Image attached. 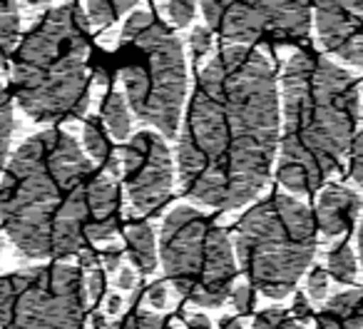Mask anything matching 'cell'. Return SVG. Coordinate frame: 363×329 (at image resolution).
Masks as SVG:
<instances>
[{
	"label": "cell",
	"instance_id": "cell-20",
	"mask_svg": "<svg viewBox=\"0 0 363 329\" xmlns=\"http://www.w3.org/2000/svg\"><path fill=\"white\" fill-rule=\"evenodd\" d=\"M11 137H13V95L0 82V180L11 162Z\"/></svg>",
	"mask_w": 363,
	"mask_h": 329
},
{
	"label": "cell",
	"instance_id": "cell-4",
	"mask_svg": "<svg viewBox=\"0 0 363 329\" xmlns=\"http://www.w3.org/2000/svg\"><path fill=\"white\" fill-rule=\"evenodd\" d=\"M90 26L82 6L40 16L11 58V92L35 122L77 120L90 105Z\"/></svg>",
	"mask_w": 363,
	"mask_h": 329
},
{
	"label": "cell",
	"instance_id": "cell-31",
	"mask_svg": "<svg viewBox=\"0 0 363 329\" xmlns=\"http://www.w3.org/2000/svg\"><path fill=\"white\" fill-rule=\"evenodd\" d=\"M97 262H100V252H97L95 247H87L77 254V264H80V269H87V272L97 269Z\"/></svg>",
	"mask_w": 363,
	"mask_h": 329
},
{
	"label": "cell",
	"instance_id": "cell-22",
	"mask_svg": "<svg viewBox=\"0 0 363 329\" xmlns=\"http://www.w3.org/2000/svg\"><path fill=\"white\" fill-rule=\"evenodd\" d=\"M160 11L164 16V21L169 23V28H184L197 16V3H189V0H167V3H160Z\"/></svg>",
	"mask_w": 363,
	"mask_h": 329
},
{
	"label": "cell",
	"instance_id": "cell-14",
	"mask_svg": "<svg viewBox=\"0 0 363 329\" xmlns=\"http://www.w3.org/2000/svg\"><path fill=\"white\" fill-rule=\"evenodd\" d=\"M82 150L92 160V165H100L102 173L112 175L115 180L122 175V162L117 157L115 147H112V137L100 117H87L85 125H82Z\"/></svg>",
	"mask_w": 363,
	"mask_h": 329
},
{
	"label": "cell",
	"instance_id": "cell-15",
	"mask_svg": "<svg viewBox=\"0 0 363 329\" xmlns=\"http://www.w3.org/2000/svg\"><path fill=\"white\" fill-rule=\"evenodd\" d=\"M125 252L135 264V272L152 274L157 269V239L155 230L147 222H130L125 227Z\"/></svg>",
	"mask_w": 363,
	"mask_h": 329
},
{
	"label": "cell",
	"instance_id": "cell-8",
	"mask_svg": "<svg viewBox=\"0 0 363 329\" xmlns=\"http://www.w3.org/2000/svg\"><path fill=\"white\" fill-rule=\"evenodd\" d=\"M80 267L50 262L0 279V329H87Z\"/></svg>",
	"mask_w": 363,
	"mask_h": 329
},
{
	"label": "cell",
	"instance_id": "cell-13",
	"mask_svg": "<svg viewBox=\"0 0 363 329\" xmlns=\"http://www.w3.org/2000/svg\"><path fill=\"white\" fill-rule=\"evenodd\" d=\"M316 329H363V289H346L318 312Z\"/></svg>",
	"mask_w": 363,
	"mask_h": 329
},
{
	"label": "cell",
	"instance_id": "cell-33",
	"mask_svg": "<svg viewBox=\"0 0 363 329\" xmlns=\"http://www.w3.org/2000/svg\"><path fill=\"white\" fill-rule=\"evenodd\" d=\"M291 314H294V319H298V322H303V319L311 317V307H308V302H306V297H303V294H296Z\"/></svg>",
	"mask_w": 363,
	"mask_h": 329
},
{
	"label": "cell",
	"instance_id": "cell-35",
	"mask_svg": "<svg viewBox=\"0 0 363 329\" xmlns=\"http://www.w3.org/2000/svg\"><path fill=\"white\" fill-rule=\"evenodd\" d=\"M122 309V299L117 297V294H112L110 299H107V314H117Z\"/></svg>",
	"mask_w": 363,
	"mask_h": 329
},
{
	"label": "cell",
	"instance_id": "cell-16",
	"mask_svg": "<svg viewBox=\"0 0 363 329\" xmlns=\"http://www.w3.org/2000/svg\"><path fill=\"white\" fill-rule=\"evenodd\" d=\"M100 120L105 122L107 132H110L112 140H127L132 132V110L127 105L125 92L110 90L102 97V110Z\"/></svg>",
	"mask_w": 363,
	"mask_h": 329
},
{
	"label": "cell",
	"instance_id": "cell-17",
	"mask_svg": "<svg viewBox=\"0 0 363 329\" xmlns=\"http://www.w3.org/2000/svg\"><path fill=\"white\" fill-rule=\"evenodd\" d=\"M135 0H90L82 6L90 31H102L110 28L122 13H135Z\"/></svg>",
	"mask_w": 363,
	"mask_h": 329
},
{
	"label": "cell",
	"instance_id": "cell-27",
	"mask_svg": "<svg viewBox=\"0 0 363 329\" xmlns=\"http://www.w3.org/2000/svg\"><path fill=\"white\" fill-rule=\"evenodd\" d=\"M348 160H351V178L363 188V127L356 132V140H353L351 152H348Z\"/></svg>",
	"mask_w": 363,
	"mask_h": 329
},
{
	"label": "cell",
	"instance_id": "cell-30",
	"mask_svg": "<svg viewBox=\"0 0 363 329\" xmlns=\"http://www.w3.org/2000/svg\"><path fill=\"white\" fill-rule=\"evenodd\" d=\"M100 262L105 264V269L107 272H120L122 269V249H117V247H107L105 252L100 254Z\"/></svg>",
	"mask_w": 363,
	"mask_h": 329
},
{
	"label": "cell",
	"instance_id": "cell-1",
	"mask_svg": "<svg viewBox=\"0 0 363 329\" xmlns=\"http://www.w3.org/2000/svg\"><path fill=\"white\" fill-rule=\"evenodd\" d=\"M281 142L277 72L262 50L227 45L202 68L177 147L182 193L212 210H239L272 178Z\"/></svg>",
	"mask_w": 363,
	"mask_h": 329
},
{
	"label": "cell",
	"instance_id": "cell-2",
	"mask_svg": "<svg viewBox=\"0 0 363 329\" xmlns=\"http://www.w3.org/2000/svg\"><path fill=\"white\" fill-rule=\"evenodd\" d=\"M0 227L28 259L62 262L122 227V188L60 127L28 137L0 180Z\"/></svg>",
	"mask_w": 363,
	"mask_h": 329
},
{
	"label": "cell",
	"instance_id": "cell-34",
	"mask_svg": "<svg viewBox=\"0 0 363 329\" xmlns=\"http://www.w3.org/2000/svg\"><path fill=\"white\" fill-rule=\"evenodd\" d=\"M184 322H187V329H214L212 322L204 314H187Z\"/></svg>",
	"mask_w": 363,
	"mask_h": 329
},
{
	"label": "cell",
	"instance_id": "cell-7",
	"mask_svg": "<svg viewBox=\"0 0 363 329\" xmlns=\"http://www.w3.org/2000/svg\"><path fill=\"white\" fill-rule=\"evenodd\" d=\"M160 264L184 299L202 307H222L232 297L237 254L229 234L189 205L174 207L162 222Z\"/></svg>",
	"mask_w": 363,
	"mask_h": 329
},
{
	"label": "cell",
	"instance_id": "cell-5",
	"mask_svg": "<svg viewBox=\"0 0 363 329\" xmlns=\"http://www.w3.org/2000/svg\"><path fill=\"white\" fill-rule=\"evenodd\" d=\"M117 72L130 110L162 137H174L187 100V55L155 11L137 8L122 26Z\"/></svg>",
	"mask_w": 363,
	"mask_h": 329
},
{
	"label": "cell",
	"instance_id": "cell-32",
	"mask_svg": "<svg viewBox=\"0 0 363 329\" xmlns=\"http://www.w3.org/2000/svg\"><path fill=\"white\" fill-rule=\"evenodd\" d=\"M137 284V272L135 267H122L117 272V287L120 289H132Z\"/></svg>",
	"mask_w": 363,
	"mask_h": 329
},
{
	"label": "cell",
	"instance_id": "cell-29",
	"mask_svg": "<svg viewBox=\"0 0 363 329\" xmlns=\"http://www.w3.org/2000/svg\"><path fill=\"white\" fill-rule=\"evenodd\" d=\"M147 302L155 309H164L167 302H169V294H167V284L164 282H152L150 289H147Z\"/></svg>",
	"mask_w": 363,
	"mask_h": 329
},
{
	"label": "cell",
	"instance_id": "cell-37",
	"mask_svg": "<svg viewBox=\"0 0 363 329\" xmlns=\"http://www.w3.org/2000/svg\"><path fill=\"white\" fill-rule=\"evenodd\" d=\"M358 259H361V267H363V212H361V222H358Z\"/></svg>",
	"mask_w": 363,
	"mask_h": 329
},
{
	"label": "cell",
	"instance_id": "cell-6",
	"mask_svg": "<svg viewBox=\"0 0 363 329\" xmlns=\"http://www.w3.org/2000/svg\"><path fill=\"white\" fill-rule=\"evenodd\" d=\"M316 217L294 195L274 193L242 215L234 249L249 284L269 299L296 289L316 254Z\"/></svg>",
	"mask_w": 363,
	"mask_h": 329
},
{
	"label": "cell",
	"instance_id": "cell-26",
	"mask_svg": "<svg viewBox=\"0 0 363 329\" xmlns=\"http://www.w3.org/2000/svg\"><path fill=\"white\" fill-rule=\"evenodd\" d=\"M254 299H257V289L252 284H237L232 289V304L239 314H249L254 309Z\"/></svg>",
	"mask_w": 363,
	"mask_h": 329
},
{
	"label": "cell",
	"instance_id": "cell-21",
	"mask_svg": "<svg viewBox=\"0 0 363 329\" xmlns=\"http://www.w3.org/2000/svg\"><path fill=\"white\" fill-rule=\"evenodd\" d=\"M112 329H174L169 324V319L157 317L155 312H147V309H130V312L122 317L120 324H115Z\"/></svg>",
	"mask_w": 363,
	"mask_h": 329
},
{
	"label": "cell",
	"instance_id": "cell-28",
	"mask_svg": "<svg viewBox=\"0 0 363 329\" xmlns=\"http://www.w3.org/2000/svg\"><path fill=\"white\" fill-rule=\"evenodd\" d=\"M87 282V299L95 304H100V299L105 297V287H107V279H105V269H90V274L85 277Z\"/></svg>",
	"mask_w": 363,
	"mask_h": 329
},
{
	"label": "cell",
	"instance_id": "cell-38",
	"mask_svg": "<svg viewBox=\"0 0 363 329\" xmlns=\"http://www.w3.org/2000/svg\"><path fill=\"white\" fill-rule=\"evenodd\" d=\"M0 254H3V234H0Z\"/></svg>",
	"mask_w": 363,
	"mask_h": 329
},
{
	"label": "cell",
	"instance_id": "cell-36",
	"mask_svg": "<svg viewBox=\"0 0 363 329\" xmlns=\"http://www.w3.org/2000/svg\"><path fill=\"white\" fill-rule=\"evenodd\" d=\"M219 329H244V324L239 322L237 317H227V319H222V324H219Z\"/></svg>",
	"mask_w": 363,
	"mask_h": 329
},
{
	"label": "cell",
	"instance_id": "cell-3",
	"mask_svg": "<svg viewBox=\"0 0 363 329\" xmlns=\"http://www.w3.org/2000/svg\"><path fill=\"white\" fill-rule=\"evenodd\" d=\"M281 115L277 180L294 195H313L356 140V77L313 50L294 53L281 75Z\"/></svg>",
	"mask_w": 363,
	"mask_h": 329
},
{
	"label": "cell",
	"instance_id": "cell-23",
	"mask_svg": "<svg viewBox=\"0 0 363 329\" xmlns=\"http://www.w3.org/2000/svg\"><path fill=\"white\" fill-rule=\"evenodd\" d=\"M252 329H303L298 319H294L291 312L284 309H264L254 317Z\"/></svg>",
	"mask_w": 363,
	"mask_h": 329
},
{
	"label": "cell",
	"instance_id": "cell-25",
	"mask_svg": "<svg viewBox=\"0 0 363 329\" xmlns=\"http://www.w3.org/2000/svg\"><path fill=\"white\" fill-rule=\"evenodd\" d=\"M306 292H308V297H311L313 302H321V299L326 297V292H328V272H326V269L316 267V269H311V272H308Z\"/></svg>",
	"mask_w": 363,
	"mask_h": 329
},
{
	"label": "cell",
	"instance_id": "cell-24",
	"mask_svg": "<svg viewBox=\"0 0 363 329\" xmlns=\"http://www.w3.org/2000/svg\"><path fill=\"white\" fill-rule=\"evenodd\" d=\"M214 45V33L207 26H197L189 33V53H192L194 60H202Z\"/></svg>",
	"mask_w": 363,
	"mask_h": 329
},
{
	"label": "cell",
	"instance_id": "cell-9",
	"mask_svg": "<svg viewBox=\"0 0 363 329\" xmlns=\"http://www.w3.org/2000/svg\"><path fill=\"white\" fill-rule=\"evenodd\" d=\"M207 28L237 48L281 45L308 38L313 8L308 3H199Z\"/></svg>",
	"mask_w": 363,
	"mask_h": 329
},
{
	"label": "cell",
	"instance_id": "cell-18",
	"mask_svg": "<svg viewBox=\"0 0 363 329\" xmlns=\"http://www.w3.org/2000/svg\"><path fill=\"white\" fill-rule=\"evenodd\" d=\"M21 38V13L18 3H0V65L13 58Z\"/></svg>",
	"mask_w": 363,
	"mask_h": 329
},
{
	"label": "cell",
	"instance_id": "cell-10",
	"mask_svg": "<svg viewBox=\"0 0 363 329\" xmlns=\"http://www.w3.org/2000/svg\"><path fill=\"white\" fill-rule=\"evenodd\" d=\"M120 162L132 215L160 212L174 190V160L164 137L155 130L137 132L120 147Z\"/></svg>",
	"mask_w": 363,
	"mask_h": 329
},
{
	"label": "cell",
	"instance_id": "cell-11",
	"mask_svg": "<svg viewBox=\"0 0 363 329\" xmlns=\"http://www.w3.org/2000/svg\"><path fill=\"white\" fill-rule=\"evenodd\" d=\"M313 26L328 53L363 70V3H318Z\"/></svg>",
	"mask_w": 363,
	"mask_h": 329
},
{
	"label": "cell",
	"instance_id": "cell-19",
	"mask_svg": "<svg viewBox=\"0 0 363 329\" xmlns=\"http://www.w3.org/2000/svg\"><path fill=\"white\" fill-rule=\"evenodd\" d=\"M326 272L341 284H353L358 277V259L353 254L351 244L341 242L328 252L326 257Z\"/></svg>",
	"mask_w": 363,
	"mask_h": 329
},
{
	"label": "cell",
	"instance_id": "cell-12",
	"mask_svg": "<svg viewBox=\"0 0 363 329\" xmlns=\"http://www.w3.org/2000/svg\"><path fill=\"white\" fill-rule=\"evenodd\" d=\"M361 198L353 190L343 188V185H326L318 193L316 210H313L316 230L323 237H338L353 227V222L361 215Z\"/></svg>",
	"mask_w": 363,
	"mask_h": 329
}]
</instances>
